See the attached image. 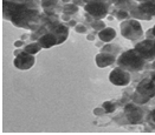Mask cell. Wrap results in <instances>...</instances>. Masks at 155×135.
I'll list each match as a JSON object with an SVG mask.
<instances>
[{"label": "cell", "instance_id": "11", "mask_svg": "<svg viewBox=\"0 0 155 135\" xmlns=\"http://www.w3.org/2000/svg\"><path fill=\"white\" fill-rule=\"evenodd\" d=\"M44 32L45 33L41 34L38 38V44L43 48H50V47L54 46V45L61 44L58 37L53 32H51V31H45V29H44Z\"/></svg>", "mask_w": 155, "mask_h": 135}, {"label": "cell", "instance_id": "1", "mask_svg": "<svg viewBox=\"0 0 155 135\" xmlns=\"http://www.w3.org/2000/svg\"><path fill=\"white\" fill-rule=\"evenodd\" d=\"M4 17L18 27L36 29L40 19L38 4L36 0H4Z\"/></svg>", "mask_w": 155, "mask_h": 135}, {"label": "cell", "instance_id": "16", "mask_svg": "<svg viewBox=\"0 0 155 135\" xmlns=\"http://www.w3.org/2000/svg\"><path fill=\"white\" fill-rule=\"evenodd\" d=\"M78 11V7L76 5H72V4H69V5H65L63 7V13L66 15H71V14H75Z\"/></svg>", "mask_w": 155, "mask_h": 135}, {"label": "cell", "instance_id": "12", "mask_svg": "<svg viewBox=\"0 0 155 135\" xmlns=\"http://www.w3.org/2000/svg\"><path fill=\"white\" fill-rule=\"evenodd\" d=\"M114 62H115V54L109 53V52H101L96 57V63L101 68H104L109 65H113Z\"/></svg>", "mask_w": 155, "mask_h": 135}, {"label": "cell", "instance_id": "14", "mask_svg": "<svg viewBox=\"0 0 155 135\" xmlns=\"http://www.w3.org/2000/svg\"><path fill=\"white\" fill-rule=\"evenodd\" d=\"M40 48H43L40 45H39L38 42H32V44H30V45H27L25 48H24V51L25 52H27V53H30V54H36V53H38L39 51H40Z\"/></svg>", "mask_w": 155, "mask_h": 135}, {"label": "cell", "instance_id": "24", "mask_svg": "<svg viewBox=\"0 0 155 135\" xmlns=\"http://www.w3.org/2000/svg\"><path fill=\"white\" fill-rule=\"evenodd\" d=\"M150 33H152V34H153V37L155 38V26L153 27V29H152V32H150Z\"/></svg>", "mask_w": 155, "mask_h": 135}, {"label": "cell", "instance_id": "20", "mask_svg": "<svg viewBox=\"0 0 155 135\" xmlns=\"http://www.w3.org/2000/svg\"><path fill=\"white\" fill-rule=\"evenodd\" d=\"M91 26H92V28H95V29H101V27H104V24L101 21V20H98V21H92L91 23Z\"/></svg>", "mask_w": 155, "mask_h": 135}, {"label": "cell", "instance_id": "19", "mask_svg": "<svg viewBox=\"0 0 155 135\" xmlns=\"http://www.w3.org/2000/svg\"><path fill=\"white\" fill-rule=\"evenodd\" d=\"M116 17L118 19H127L129 17V13L124 11V10H120V12L116 13Z\"/></svg>", "mask_w": 155, "mask_h": 135}, {"label": "cell", "instance_id": "2", "mask_svg": "<svg viewBox=\"0 0 155 135\" xmlns=\"http://www.w3.org/2000/svg\"><path fill=\"white\" fill-rule=\"evenodd\" d=\"M146 59L136 51V49H129L120 55L117 59V65L121 68L124 69H130V71H141L144 65H146Z\"/></svg>", "mask_w": 155, "mask_h": 135}, {"label": "cell", "instance_id": "17", "mask_svg": "<svg viewBox=\"0 0 155 135\" xmlns=\"http://www.w3.org/2000/svg\"><path fill=\"white\" fill-rule=\"evenodd\" d=\"M102 107H103L104 112H107V113H113V112L116 109V105H115L113 101H107V102H104Z\"/></svg>", "mask_w": 155, "mask_h": 135}, {"label": "cell", "instance_id": "6", "mask_svg": "<svg viewBox=\"0 0 155 135\" xmlns=\"http://www.w3.org/2000/svg\"><path fill=\"white\" fill-rule=\"evenodd\" d=\"M121 33L126 39L135 40L142 37L143 31L137 20H127L121 25Z\"/></svg>", "mask_w": 155, "mask_h": 135}, {"label": "cell", "instance_id": "10", "mask_svg": "<svg viewBox=\"0 0 155 135\" xmlns=\"http://www.w3.org/2000/svg\"><path fill=\"white\" fill-rule=\"evenodd\" d=\"M109 80L115 86H126L130 81V74L129 72L124 71L123 68L117 67L109 74Z\"/></svg>", "mask_w": 155, "mask_h": 135}, {"label": "cell", "instance_id": "22", "mask_svg": "<svg viewBox=\"0 0 155 135\" xmlns=\"http://www.w3.org/2000/svg\"><path fill=\"white\" fill-rule=\"evenodd\" d=\"M76 31H77L78 33H85V32H87V28H85V26H83V25H77V26H76Z\"/></svg>", "mask_w": 155, "mask_h": 135}, {"label": "cell", "instance_id": "3", "mask_svg": "<svg viewBox=\"0 0 155 135\" xmlns=\"http://www.w3.org/2000/svg\"><path fill=\"white\" fill-rule=\"evenodd\" d=\"M155 97V81L150 78H147L142 80L137 87H136V92L133 95V101L135 103L142 105L146 103L147 101H149L152 98Z\"/></svg>", "mask_w": 155, "mask_h": 135}, {"label": "cell", "instance_id": "23", "mask_svg": "<svg viewBox=\"0 0 155 135\" xmlns=\"http://www.w3.org/2000/svg\"><path fill=\"white\" fill-rule=\"evenodd\" d=\"M21 45H23V41H17V42L14 44L15 47H19V46H21Z\"/></svg>", "mask_w": 155, "mask_h": 135}, {"label": "cell", "instance_id": "13", "mask_svg": "<svg viewBox=\"0 0 155 135\" xmlns=\"http://www.w3.org/2000/svg\"><path fill=\"white\" fill-rule=\"evenodd\" d=\"M115 37H116V31L114 28H104L102 31H100V33H98V38L104 42L111 41Z\"/></svg>", "mask_w": 155, "mask_h": 135}, {"label": "cell", "instance_id": "4", "mask_svg": "<svg viewBox=\"0 0 155 135\" xmlns=\"http://www.w3.org/2000/svg\"><path fill=\"white\" fill-rule=\"evenodd\" d=\"M109 5H110V0H91L90 2L85 5L84 8L91 17L96 19H101L107 15Z\"/></svg>", "mask_w": 155, "mask_h": 135}, {"label": "cell", "instance_id": "9", "mask_svg": "<svg viewBox=\"0 0 155 135\" xmlns=\"http://www.w3.org/2000/svg\"><path fill=\"white\" fill-rule=\"evenodd\" d=\"M35 61L36 60H35L33 54H30L25 51H21V52H17L13 63L18 69H28L35 65Z\"/></svg>", "mask_w": 155, "mask_h": 135}, {"label": "cell", "instance_id": "7", "mask_svg": "<svg viewBox=\"0 0 155 135\" xmlns=\"http://www.w3.org/2000/svg\"><path fill=\"white\" fill-rule=\"evenodd\" d=\"M135 49L146 60H153L155 58V39L143 40L135 46Z\"/></svg>", "mask_w": 155, "mask_h": 135}, {"label": "cell", "instance_id": "18", "mask_svg": "<svg viewBox=\"0 0 155 135\" xmlns=\"http://www.w3.org/2000/svg\"><path fill=\"white\" fill-rule=\"evenodd\" d=\"M113 1L120 7H124V6H128V5L130 6V0H113Z\"/></svg>", "mask_w": 155, "mask_h": 135}, {"label": "cell", "instance_id": "5", "mask_svg": "<svg viewBox=\"0 0 155 135\" xmlns=\"http://www.w3.org/2000/svg\"><path fill=\"white\" fill-rule=\"evenodd\" d=\"M130 13L134 18L150 20L153 17H155V0L143 1L137 7H133Z\"/></svg>", "mask_w": 155, "mask_h": 135}, {"label": "cell", "instance_id": "15", "mask_svg": "<svg viewBox=\"0 0 155 135\" xmlns=\"http://www.w3.org/2000/svg\"><path fill=\"white\" fill-rule=\"evenodd\" d=\"M58 4V0H41V6L45 10V12H49L52 7H54Z\"/></svg>", "mask_w": 155, "mask_h": 135}, {"label": "cell", "instance_id": "8", "mask_svg": "<svg viewBox=\"0 0 155 135\" xmlns=\"http://www.w3.org/2000/svg\"><path fill=\"white\" fill-rule=\"evenodd\" d=\"M124 113L129 123H141L144 116V111L136 103H128L124 108Z\"/></svg>", "mask_w": 155, "mask_h": 135}, {"label": "cell", "instance_id": "25", "mask_svg": "<svg viewBox=\"0 0 155 135\" xmlns=\"http://www.w3.org/2000/svg\"><path fill=\"white\" fill-rule=\"evenodd\" d=\"M153 67H154V68H155V62H154V63H153Z\"/></svg>", "mask_w": 155, "mask_h": 135}, {"label": "cell", "instance_id": "21", "mask_svg": "<svg viewBox=\"0 0 155 135\" xmlns=\"http://www.w3.org/2000/svg\"><path fill=\"white\" fill-rule=\"evenodd\" d=\"M148 119H149L150 123H152V124L155 127V108L150 112V114H149V118H148Z\"/></svg>", "mask_w": 155, "mask_h": 135}]
</instances>
